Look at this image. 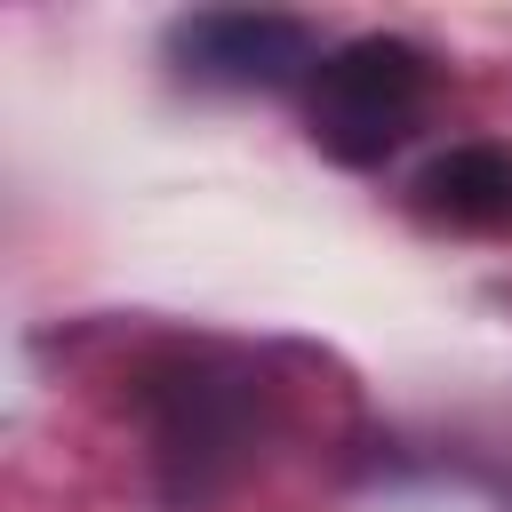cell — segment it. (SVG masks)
<instances>
[{
	"mask_svg": "<svg viewBox=\"0 0 512 512\" xmlns=\"http://www.w3.org/2000/svg\"><path fill=\"white\" fill-rule=\"evenodd\" d=\"M432 56L400 32H360V40H336L304 88V136L320 160L336 168H384L432 112Z\"/></svg>",
	"mask_w": 512,
	"mask_h": 512,
	"instance_id": "1",
	"label": "cell"
},
{
	"mask_svg": "<svg viewBox=\"0 0 512 512\" xmlns=\"http://www.w3.org/2000/svg\"><path fill=\"white\" fill-rule=\"evenodd\" d=\"M320 32L288 8H192L168 24V64L184 88H216V96H280V88H312L320 72Z\"/></svg>",
	"mask_w": 512,
	"mask_h": 512,
	"instance_id": "2",
	"label": "cell"
},
{
	"mask_svg": "<svg viewBox=\"0 0 512 512\" xmlns=\"http://www.w3.org/2000/svg\"><path fill=\"white\" fill-rule=\"evenodd\" d=\"M416 216L424 224H448V232H504L512 224V152L504 144H448L416 168L408 184Z\"/></svg>",
	"mask_w": 512,
	"mask_h": 512,
	"instance_id": "3",
	"label": "cell"
}]
</instances>
